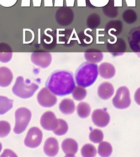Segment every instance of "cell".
Returning <instances> with one entry per match:
<instances>
[{
  "label": "cell",
  "mask_w": 140,
  "mask_h": 157,
  "mask_svg": "<svg viewBox=\"0 0 140 157\" xmlns=\"http://www.w3.org/2000/svg\"><path fill=\"white\" fill-rule=\"evenodd\" d=\"M13 100L0 96V115H3L13 107Z\"/></svg>",
  "instance_id": "23"
},
{
  "label": "cell",
  "mask_w": 140,
  "mask_h": 157,
  "mask_svg": "<svg viewBox=\"0 0 140 157\" xmlns=\"http://www.w3.org/2000/svg\"><path fill=\"white\" fill-rule=\"evenodd\" d=\"M130 92L126 86L119 88L117 90L115 96L112 99L113 105L118 109H126L131 104Z\"/></svg>",
  "instance_id": "5"
},
{
  "label": "cell",
  "mask_w": 140,
  "mask_h": 157,
  "mask_svg": "<svg viewBox=\"0 0 140 157\" xmlns=\"http://www.w3.org/2000/svg\"><path fill=\"white\" fill-rule=\"evenodd\" d=\"M72 97L77 101H81L84 99L87 95V91L82 87L76 86L72 92Z\"/></svg>",
  "instance_id": "30"
},
{
  "label": "cell",
  "mask_w": 140,
  "mask_h": 157,
  "mask_svg": "<svg viewBox=\"0 0 140 157\" xmlns=\"http://www.w3.org/2000/svg\"><path fill=\"white\" fill-rule=\"evenodd\" d=\"M98 64L88 62L81 64L76 70L75 81L80 86L86 88L92 85L98 76Z\"/></svg>",
  "instance_id": "2"
},
{
  "label": "cell",
  "mask_w": 140,
  "mask_h": 157,
  "mask_svg": "<svg viewBox=\"0 0 140 157\" xmlns=\"http://www.w3.org/2000/svg\"><path fill=\"white\" fill-rule=\"evenodd\" d=\"M2 144H1V142H0V152H1V150H2Z\"/></svg>",
  "instance_id": "34"
},
{
  "label": "cell",
  "mask_w": 140,
  "mask_h": 157,
  "mask_svg": "<svg viewBox=\"0 0 140 157\" xmlns=\"http://www.w3.org/2000/svg\"><path fill=\"white\" fill-rule=\"evenodd\" d=\"M37 99L42 106L49 108L56 104L57 99L54 94L46 88H43L38 93Z\"/></svg>",
  "instance_id": "9"
},
{
  "label": "cell",
  "mask_w": 140,
  "mask_h": 157,
  "mask_svg": "<svg viewBox=\"0 0 140 157\" xmlns=\"http://www.w3.org/2000/svg\"><path fill=\"white\" fill-rule=\"evenodd\" d=\"M32 113L30 110L25 108H20L15 113V125L14 132L20 134L25 131L31 119Z\"/></svg>",
  "instance_id": "4"
},
{
  "label": "cell",
  "mask_w": 140,
  "mask_h": 157,
  "mask_svg": "<svg viewBox=\"0 0 140 157\" xmlns=\"http://www.w3.org/2000/svg\"><path fill=\"white\" fill-rule=\"evenodd\" d=\"M39 88V86L35 83H31L27 79L24 82L21 76L17 77L15 83L12 88V91L15 95L22 99H28L33 96Z\"/></svg>",
  "instance_id": "3"
},
{
  "label": "cell",
  "mask_w": 140,
  "mask_h": 157,
  "mask_svg": "<svg viewBox=\"0 0 140 157\" xmlns=\"http://www.w3.org/2000/svg\"><path fill=\"white\" fill-rule=\"evenodd\" d=\"M59 109L61 112L65 115H70L75 111L76 105L71 99H66L63 100L59 105Z\"/></svg>",
  "instance_id": "22"
},
{
  "label": "cell",
  "mask_w": 140,
  "mask_h": 157,
  "mask_svg": "<svg viewBox=\"0 0 140 157\" xmlns=\"http://www.w3.org/2000/svg\"><path fill=\"white\" fill-rule=\"evenodd\" d=\"M11 131L10 124L5 121H0V137L3 138L6 137Z\"/></svg>",
  "instance_id": "32"
},
{
  "label": "cell",
  "mask_w": 140,
  "mask_h": 157,
  "mask_svg": "<svg viewBox=\"0 0 140 157\" xmlns=\"http://www.w3.org/2000/svg\"><path fill=\"white\" fill-rule=\"evenodd\" d=\"M58 123V119L53 113L47 111L42 115L40 120V124L44 129L48 131H53Z\"/></svg>",
  "instance_id": "13"
},
{
  "label": "cell",
  "mask_w": 140,
  "mask_h": 157,
  "mask_svg": "<svg viewBox=\"0 0 140 157\" xmlns=\"http://www.w3.org/2000/svg\"><path fill=\"white\" fill-rule=\"evenodd\" d=\"M114 92V88L112 84L107 82L102 83L98 88V96L101 99L104 100H107L111 98Z\"/></svg>",
  "instance_id": "17"
},
{
  "label": "cell",
  "mask_w": 140,
  "mask_h": 157,
  "mask_svg": "<svg viewBox=\"0 0 140 157\" xmlns=\"http://www.w3.org/2000/svg\"><path fill=\"white\" fill-rule=\"evenodd\" d=\"M112 152L111 145L106 142L101 143L98 146V153L99 155L103 157H109Z\"/></svg>",
  "instance_id": "25"
},
{
  "label": "cell",
  "mask_w": 140,
  "mask_h": 157,
  "mask_svg": "<svg viewBox=\"0 0 140 157\" xmlns=\"http://www.w3.org/2000/svg\"><path fill=\"white\" fill-rule=\"evenodd\" d=\"M55 18L56 22L60 25H69L72 23L73 20L74 12L69 7H61L56 10Z\"/></svg>",
  "instance_id": "7"
},
{
  "label": "cell",
  "mask_w": 140,
  "mask_h": 157,
  "mask_svg": "<svg viewBox=\"0 0 140 157\" xmlns=\"http://www.w3.org/2000/svg\"><path fill=\"white\" fill-rule=\"evenodd\" d=\"M92 120L96 126L103 128L109 123L110 117L106 110L104 109H97L92 113Z\"/></svg>",
  "instance_id": "12"
},
{
  "label": "cell",
  "mask_w": 140,
  "mask_h": 157,
  "mask_svg": "<svg viewBox=\"0 0 140 157\" xmlns=\"http://www.w3.org/2000/svg\"><path fill=\"white\" fill-rule=\"evenodd\" d=\"M107 48L111 55L114 56H119L125 53L126 45L122 39L118 38L113 41L109 40L107 44Z\"/></svg>",
  "instance_id": "11"
},
{
  "label": "cell",
  "mask_w": 140,
  "mask_h": 157,
  "mask_svg": "<svg viewBox=\"0 0 140 157\" xmlns=\"http://www.w3.org/2000/svg\"><path fill=\"white\" fill-rule=\"evenodd\" d=\"M100 17L96 13L91 14L87 19V25L91 28H94L98 27L100 24Z\"/></svg>",
  "instance_id": "31"
},
{
  "label": "cell",
  "mask_w": 140,
  "mask_h": 157,
  "mask_svg": "<svg viewBox=\"0 0 140 157\" xmlns=\"http://www.w3.org/2000/svg\"><path fill=\"white\" fill-rule=\"evenodd\" d=\"M61 148L66 156L74 157L78 149L77 142L72 139H66L63 141Z\"/></svg>",
  "instance_id": "14"
},
{
  "label": "cell",
  "mask_w": 140,
  "mask_h": 157,
  "mask_svg": "<svg viewBox=\"0 0 140 157\" xmlns=\"http://www.w3.org/2000/svg\"><path fill=\"white\" fill-rule=\"evenodd\" d=\"M128 40L131 50L140 58V26L132 28L130 31Z\"/></svg>",
  "instance_id": "10"
},
{
  "label": "cell",
  "mask_w": 140,
  "mask_h": 157,
  "mask_svg": "<svg viewBox=\"0 0 140 157\" xmlns=\"http://www.w3.org/2000/svg\"><path fill=\"white\" fill-rule=\"evenodd\" d=\"M59 150L58 142L53 137H50L45 141L44 147L45 154L49 156H55L57 154Z\"/></svg>",
  "instance_id": "15"
},
{
  "label": "cell",
  "mask_w": 140,
  "mask_h": 157,
  "mask_svg": "<svg viewBox=\"0 0 140 157\" xmlns=\"http://www.w3.org/2000/svg\"><path fill=\"white\" fill-rule=\"evenodd\" d=\"M68 128V125L66 121L62 119H58L57 126L53 132L57 136H62L67 132Z\"/></svg>",
  "instance_id": "26"
},
{
  "label": "cell",
  "mask_w": 140,
  "mask_h": 157,
  "mask_svg": "<svg viewBox=\"0 0 140 157\" xmlns=\"http://www.w3.org/2000/svg\"><path fill=\"white\" fill-rule=\"evenodd\" d=\"M43 138V133L39 128L33 127L29 129L24 140V144L30 148H35L40 145Z\"/></svg>",
  "instance_id": "6"
},
{
  "label": "cell",
  "mask_w": 140,
  "mask_h": 157,
  "mask_svg": "<svg viewBox=\"0 0 140 157\" xmlns=\"http://www.w3.org/2000/svg\"><path fill=\"white\" fill-rule=\"evenodd\" d=\"M122 26L119 21H113L109 22L106 25L105 30L109 35L116 36L121 32Z\"/></svg>",
  "instance_id": "21"
},
{
  "label": "cell",
  "mask_w": 140,
  "mask_h": 157,
  "mask_svg": "<svg viewBox=\"0 0 140 157\" xmlns=\"http://www.w3.org/2000/svg\"><path fill=\"white\" fill-rule=\"evenodd\" d=\"M81 153L84 157H94L96 155L97 150L93 145L88 144L82 147Z\"/></svg>",
  "instance_id": "27"
},
{
  "label": "cell",
  "mask_w": 140,
  "mask_h": 157,
  "mask_svg": "<svg viewBox=\"0 0 140 157\" xmlns=\"http://www.w3.org/2000/svg\"><path fill=\"white\" fill-rule=\"evenodd\" d=\"M89 137L90 140L92 142L99 143L103 140L104 135L101 130L96 129L91 131Z\"/></svg>",
  "instance_id": "28"
},
{
  "label": "cell",
  "mask_w": 140,
  "mask_h": 157,
  "mask_svg": "<svg viewBox=\"0 0 140 157\" xmlns=\"http://www.w3.org/2000/svg\"><path fill=\"white\" fill-rule=\"evenodd\" d=\"M13 75L12 71L8 67H0V86H8L12 83Z\"/></svg>",
  "instance_id": "18"
},
{
  "label": "cell",
  "mask_w": 140,
  "mask_h": 157,
  "mask_svg": "<svg viewBox=\"0 0 140 157\" xmlns=\"http://www.w3.org/2000/svg\"><path fill=\"white\" fill-rule=\"evenodd\" d=\"M77 114L82 118L88 117L90 114L91 109L89 104L86 102L80 103L77 108Z\"/></svg>",
  "instance_id": "24"
},
{
  "label": "cell",
  "mask_w": 140,
  "mask_h": 157,
  "mask_svg": "<svg viewBox=\"0 0 140 157\" xmlns=\"http://www.w3.org/2000/svg\"><path fill=\"white\" fill-rule=\"evenodd\" d=\"M13 55L12 48L8 44L0 43V61L7 63L10 61Z\"/></svg>",
  "instance_id": "19"
},
{
  "label": "cell",
  "mask_w": 140,
  "mask_h": 157,
  "mask_svg": "<svg viewBox=\"0 0 140 157\" xmlns=\"http://www.w3.org/2000/svg\"><path fill=\"white\" fill-rule=\"evenodd\" d=\"M84 57L87 62L95 63L102 61L103 54L99 50L91 49L87 50L84 53Z\"/></svg>",
  "instance_id": "20"
},
{
  "label": "cell",
  "mask_w": 140,
  "mask_h": 157,
  "mask_svg": "<svg viewBox=\"0 0 140 157\" xmlns=\"http://www.w3.org/2000/svg\"><path fill=\"white\" fill-rule=\"evenodd\" d=\"M134 100L136 104L140 105V88H138L135 92Z\"/></svg>",
  "instance_id": "33"
},
{
  "label": "cell",
  "mask_w": 140,
  "mask_h": 157,
  "mask_svg": "<svg viewBox=\"0 0 140 157\" xmlns=\"http://www.w3.org/2000/svg\"><path fill=\"white\" fill-rule=\"evenodd\" d=\"M45 86L55 95L64 96L72 93L76 84L72 72L58 70L50 75L47 80Z\"/></svg>",
  "instance_id": "1"
},
{
  "label": "cell",
  "mask_w": 140,
  "mask_h": 157,
  "mask_svg": "<svg viewBox=\"0 0 140 157\" xmlns=\"http://www.w3.org/2000/svg\"><path fill=\"white\" fill-rule=\"evenodd\" d=\"M99 75L104 79H110L115 75V67L111 63L104 62L101 63L99 69Z\"/></svg>",
  "instance_id": "16"
},
{
  "label": "cell",
  "mask_w": 140,
  "mask_h": 157,
  "mask_svg": "<svg viewBox=\"0 0 140 157\" xmlns=\"http://www.w3.org/2000/svg\"><path fill=\"white\" fill-rule=\"evenodd\" d=\"M124 21L128 24L134 23L137 19V15L134 11L131 10H127L124 12L122 15Z\"/></svg>",
  "instance_id": "29"
},
{
  "label": "cell",
  "mask_w": 140,
  "mask_h": 157,
  "mask_svg": "<svg viewBox=\"0 0 140 157\" xmlns=\"http://www.w3.org/2000/svg\"><path fill=\"white\" fill-rule=\"evenodd\" d=\"M30 59L33 63L43 68L49 67L52 60L51 54L44 52H33L31 55Z\"/></svg>",
  "instance_id": "8"
}]
</instances>
